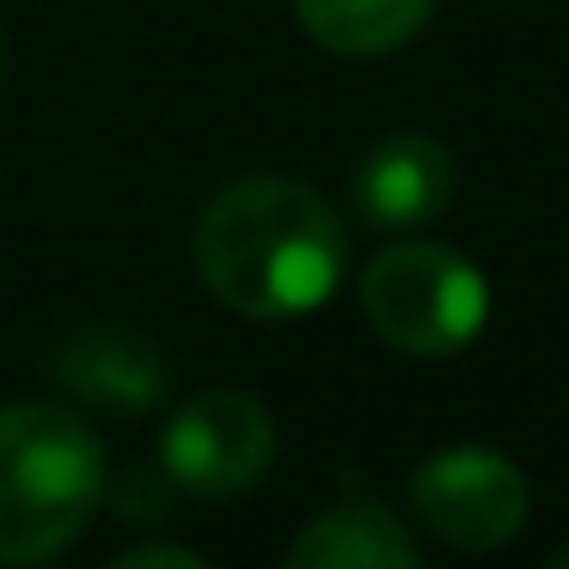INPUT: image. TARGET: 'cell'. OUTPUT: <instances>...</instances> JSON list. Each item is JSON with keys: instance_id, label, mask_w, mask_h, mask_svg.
<instances>
[{"instance_id": "obj_7", "label": "cell", "mask_w": 569, "mask_h": 569, "mask_svg": "<svg viewBox=\"0 0 569 569\" xmlns=\"http://www.w3.org/2000/svg\"><path fill=\"white\" fill-rule=\"evenodd\" d=\"M288 563L295 569H417L422 551L392 508L337 502L300 527V539L288 545Z\"/></svg>"}, {"instance_id": "obj_9", "label": "cell", "mask_w": 569, "mask_h": 569, "mask_svg": "<svg viewBox=\"0 0 569 569\" xmlns=\"http://www.w3.org/2000/svg\"><path fill=\"white\" fill-rule=\"evenodd\" d=\"M435 0H295V19L331 56H392L429 26Z\"/></svg>"}, {"instance_id": "obj_1", "label": "cell", "mask_w": 569, "mask_h": 569, "mask_svg": "<svg viewBox=\"0 0 569 569\" xmlns=\"http://www.w3.org/2000/svg\"><path fill=\"white\" fill-rule=\"evenodd\" d=\"M349 270V233L319 190L239 178L197 221V276L239 319L282 325L319 312Z\"/></svg>"}, {"instance_id": "obj_4", "label": "cell", "mask_w": 569, "mask_h": 569, "mask_svg": "<svg viewBox=\"0 0 569 569\" xmlns=\"http://www.w3.org/2000/svg\"><path fill=\"white\" fill-rule=\"evenodd\" d=\"M276 459V422L251 392L233 386H209V392L184 398L160 429V466L178 490L202 496V502H227L263 483Z\"/></svg>"}, {"instance_id": "obj_5", "label": "cell", "mask_w": 569, "mask_h": 569, "mask_svg": "<svg viewBox=\"0 0 569 569\" xmlns=\"http://www.w3.org/2000/svg\"><path fill=\"white\" fill-rule=\"evenodd\" d=\"M410 508L453 551H502L527 527L532 490L515 459L490 447H447L410 471Z\"/></svg>"}, {"instance_id": "obj_8", "label": "cell", "mask_w": 569, "mask_h": 569, "mask_svg": "<svg viewBox=\"0 0 569 569\" xmlns=\"http://www.w3.org/2000/svg\"><path fill=\"white\" fill-rule=\"evenodd\" d=\"M160 373L166 368L153 356V343L136 331H87L56 361V380L74 386L80 398H92L104 410H141L160 392Z\"/></svg>"}, {"instance_id": "obj_3", "label": "cell", "mask_w": 569, "mask_h": 569, "mask_svg": "<svg viewBox=\"0 0 569 569\" xmlns=\"http://www.w3.org/2000/svg\"><path fill=\"white\" fill-rule=\"evenodd\" d=\"M361 312L405 356H459L490 319V282L466 251L405 239L361 270Z\"/></svg>"}, {"instance_id": "obj_12", "label": "cell", "mask_w": 569, "mask_h": 569, "mask_svg": "<svg viewBox=\"0 0 569 569\" xmlns=\"http://www.w3.org/2000/svg\"><path fill=\"white\" fill-rule=\"evenodd\" d=\"M0 74H7V50H0Z\"/></svg>"}, {"instance_id": "obj_11", "label": "cell", "mask_w": 569, "mask_h": 569, "mask_svg": "<svg viewBox=\"0 0 569 569\" xmlns=\"http://www.w3.org/2000/svg\"><path fill=\"white\" fill-rule=\"evenodd\" d=\"M551 569H569V545H557V551H551Z\"/></svg>"}, {"instance_id": "obj_10", "label": "cell", "mask_w": 569, "mask_h": 569, "mask_svg": "<svg viewBox=\"0 0 569 569\" xmlns=\"http://www.w3.org/2000/svg\"><path fill=\"white\" fill-rule=\"evenodd\" d=\"M117 563L123 569H141V563H172V569H202L197 551H184V545H136V551H117Z\"/></svg>"}, {"instance_id": "obj_6", "label": "cell", "mask_w": 569, "mask_h": 569, "mask_svg": "<svg viewBox=\"0 0 569 569\" xmlns=\"http://www.w3.org/2000/svg\"><path fill=\"white\" fill-rule=\"evenodd\" d=\"M349 202H356V214L368 227H380V233H405V227L435 221V214L453 202V153L435 136H417V129L380 136L356 160Z\"/></svg>"}, {"instance_id": "obj_2", "label": "cell", "mask_w": 569, "mask_h": 569, "mask_svg": "<svg viewBox=\"0 0 569 569\" xmlns=\"http://www.w3.org/2000/svg\"><path fill=\"white\" fill-rule=\"evenodd\" d=\"M104 502V441L68 405H0V563H50Z\"/></svg>"}]
</instances>
